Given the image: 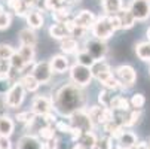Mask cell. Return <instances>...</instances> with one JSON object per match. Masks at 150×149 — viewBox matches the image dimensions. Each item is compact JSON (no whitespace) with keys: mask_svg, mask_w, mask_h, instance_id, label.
<instances>
[{"mask_svg":"<svg viewBox=\"0 0 150 149\" xmlns=\"http://www.w3.org/2000/svg\"><path fill=\"white\" fill-rule=\"evenodd\" d=\"M54 109L61 116L69 118L71 113L83 109L85 106V96L82 88L76 87L74 83H67L54 94L52 97Z\"/></svg>","mask_w":150,"mask_h":149,"instance_id":"1","label":"cell"},{"mask_svg":"<svg viewBox=\"0 0 150 149\" xmlns=\"http://www.w3.org/2000/svg\"><path fill=\"white\" fill-rule=\"evenodd\" d=\"M113 75H115V78L119 82V88H122V90H128V88L134 87V83L137 81V72L129 64H120V66H117L113 70Z\"/></svg>","mask_w":150,"mask_h":149,"instance_id":"2","label":"cell"},{"mask_svg":"<svg viewBox=\"0 0 150 149\" xmlns=\"http://www.w3.org/2000/svg\"><path fill=\"white\" fill-rule=\"evenodd\" d=\"M91 33L95 39H100V40H107L110 39L115 33V29L110 23V18L109 15H103L100 18L95 19V23L92 24L91 27Z\"/></svg>","mask_w":150,"mask_h":149,"instance_id":"3","label":"cell"},{"mask_svg":"<svg viewBox=\"0 0 150 149\" xmlns=\"http://www.w3.org/2000/svg\"><path fill=\"white\" fill-rule=\"evenodd\" d=\"M70 79L71 82L79 88H83V87H88L92 81V72H91V67H86V66H82V64H76L71 66L70 69Z\"/></svg>","mask_w":150,"mask_h":149,"instance_id":"4","label":"cell"},{"mask_svg":"<svg viewBox=\"0 0 150 149\" xmlns=\"http://www.w3.org/2000/svg\"><path fill=\"white\" fill-rule=\"evenodd\" d=\"M25 97V90L19 82H13L11 85V88L6 91L5 96V106H8L9 109H16L19 108L24 101Z\"/></svg>","mask_w":150,"mask_h":149,"instance_id":"5","label":"cell"},{"mask_svg":"<svg viewBox=\"0 0 150 149\" xmlns=\"http://www.w3.org/2000/svg\"><path fill=\"white\" fill-rule=\"evenodd\" d=\"M69 121H70V124H71L73 128H77V130H80L82 133L92 131V128L95 127V125L92 124V121H91L88 112L85 111V109H80V111L71 113V115L69 116Z\"/></svg>","mask_w":150,"mask_h":149,"instance_id":"6","label":"cell"},{"mask_svg":"<svg viewBox=\"0 0 150 149\" xmlns=\"http://www.w3.org/2000/svg\"><path fill=\"white\" fill-rule=\"evenodd\" d=\"M88 115L94 125H103L115 118V111L110 108H104V106H92L88 111Z\"/></svg>","mask_w":150,"mask_h":149,"instance_id":"7","label":"cell"},{"mask_svg":"<svg viewBox=\"0 0 150 149\" xmlns=\"http://www.w3.org/2000/svg\"><path fill=\"white\" fill-rule=\"evenodd\" d=\"M129 12L135 18V21H146L150 18V2L149 0H131Z\"/></svg>","mask_w":150,"mask_h":149,"instance_id":"8","label":"cell"},{"mask_svg":"<svg viewBox=\"0 0 150 149\" xmlns=\"http://www.w3.org/2000/svg\"><path fill=\"white\" fill-rule=\"evenodd\" d=\"M85 51H86L94 60H104L107 54V45L104 40L100 39H91L85 43Z\"/></svg>","mask_w":150,"mask_h":149,"instance_id":"9","label":"cell"},{"mask_svg":"<svg viewBox=\"0 0 150 149\" xmlns=\"http://www.w3.org/2000/svg\"><path fill=\"white\" fill-rule=\"evenodd\" d=\"M54 109V103H52V98L51 97H46V96H37L33 98V103H31V112L34 115H46V113H51Z\"/></svg>","mask_w":150,"mask_h":149,"instance_id":"10","label":"cell"},{"mask_svg":"<svg viewBox=\"0 0 150 149\" xmlns=\"http://www.w3.org/2000/svg\"><path fill=\"white\" fill-rule=\"evenodd\" d=\"M31 75L37 79V82L40 85L43 83H48L52 78V70H51V66H49V61H39L33 66L31 69Z\"/></svg>","mask_w":150,"mask_h":149,"instance_id":"11","label":"cell"},{"mask_svg":"<svg viewBox=\"0 0 150 149\" xmlns=\"http://www.w3.org/2000/svg\"><path fill=\"white\" fill-rule=\"evenodd\" d=\"M91 72H92V76L100 83H103L107 78H110L113 75V72H112V69L109 66V63H107L105 60H95L94 64L91 66Z\"/></svg>","mask_w":150,"mask_h":149,"instance_id":"12","label":"cell"},{"mask_svg":"<svg viewBox=\"0 0 150 149\" xmlns=\"http://www.w3.org/2000/svg\"><path fill=\"white\" fill-rule=\"evenodd\" d=\"M95 19H97V16L91 11H82L73 18L76 27H79L82 30H89L92 27V24L95 23Z\"/></svg>","mask_w":150,"mask_h":149,"instance_id":"13","label":"cell"},{"mask_svg":"<svg viewBox=\"0 0 150 149\" xmlns=\"http://www.w3.org/2000/svg\"><path fill=\"white\" fill-rule=\"evenodd\" d=\"M16 149H43V143L40 142L37 136L25 134L23 137H19L16 143Z\"/></svg>","mask_w":150,"mask_h":149,"instance_id":"14","label":"cell"},{"mask_svg":"<svg viewBox=\"0 0 150 149\" xmlns=\"http://www.w3.org/2000/svg\"><path fill=\"white\" fill-rule=\"evenodd\" d=\"M49 66H51V70L52 73H66L69 69H70V63H69V58L66 55H54L49 61Z\"/></svg>","mask_w":150,"mask_h":149,"instance_id":"15","label":"cell"},{"mask_svg":"<svg viewBox=\"0 0 150 149\" xmlns=\"http://www.w3.org/2000/svg\"><path fill=\"white\" fill-rule=\"evenodd\" d=\"M116 142H117V148H134L137 145V136L134 131H129V130H122L119 133V136L116 137Z\"/></svg>","mask_w":150,"mask_h":149,"instance_id":"16","label":"cell"},{"mask_svg":"<svg viewBox=\"0 0 150 149\" xmlns=\"http://www.w3.org/2000/svg\"><path fill=\"white\" fill-rule=\"evenodd\" d=\"M97 143V136L92 131L82 133V136L76 140L73 149H92Z\"/></svg>","mask_w":150,"mask_h":149,"instance_id":"17","label":"cell"},{"mask_svg":"<svg viewBox=\"0 0 150 149\" xmlns=\"http://www.w3.org/2000/svg\"><path fill=\"white\" fill-rule=\"evenodd\" d=\"M25 19H27V24L30 29L36 30V29H40L43 27V23H45V18H43V14L37 9H30L25 15Z\"/></svg>","mask_w":150,"mask_h":149,"instance_id":"18","label":"cell"},{"mask_svg":"<svg viewBox=\"0 0 150 149\" xmlns=\"http://www.w3.org/2000/svg\"><path fill=\"white\" fill-rule=\"evenodd\" d=\"M18 82L24 87L25 91L28 93H36L40 87V83L37 82V79L31 75V73H24V75H21V78L18 79Z\"/></svg>","mask_w":150,"mask_h":149,"instance_id":"19","label":"cell"},{"mask_svg":"<svg viewBox=\"0 0 150 149\" xmlns=\"http://www.w3.org/2000/svg\"><path fill=\"white\" fill-rule=\"evenodd\" d=\"M117 16H119V21H120V29L122 30H128V29H131V27H134V24L137 23L135 21V18L132 16V14L129 12V9H120L117 14H116Z\"/></svg>","mask_w":150,"mask_h":149,"instance_id":"20","label":"cell"},{"mask_svg":"<svg viewBox=\"0 0 150 149\" xmlns=\"http://www.w3.org/2000/svg\"><path fill=\"white\" fill-rule=\"evenodd\" d=\"M18 39H19V43H21V45H31V46H36L37 34L34 33L33 29L27 27V29H23V30L19 31Z\"/></svg>","mask_w":150,"mask_h":149,"instance_id":"21","label":"cell"},{"mask_svg":"<svg viewBox=\"0 0 150 149\" xmlns=\"http://www.w3.org/2000/svg\"><path fill=\"white\" fill-rule=\"evenodd\" d=\"M15 130V122L8 115H0V136L9 137Z\"/></svg>","mask_w":150,"mask_h":149,"instance_id":"22","label":"cell"},{"mask_svg":"<svg viewBox=\"0 0 150 149\" xmlns=\"http://www.w3.org/2000/svg\"><path fill=\"white\" fill-rule=\"evenodd\" d=\"M129 108H131L129 100L123 96H115L110 103V109H113L115 112H128Z\"/></svg>","mask_w":150,"mask_h":149,"instance_id":"23","label":"cell"},{"mask_svg":"<svg viewBox=\"0 0 150 149\" xmlns=\"http://www.w3.org/2000/svg\"><path fill=\"white\" fill-rule=\"evenodd\" d=\"M122 8H123L122 0H103L104 15H116Z\"/></svg>","mask_w":150,"mask_h":149,"instance_id":"24","label":"cell"},{"mask_svg":"<svg viewBox=\"0 0 150 149\" xmlns=\"http://www.w3.org/2000/svg\"><path fill=\"white\" fill-rule=\"evenodd\" d=\"M49 36L52 39H58V40H62V39H66L69 37V31L66 29V26H64V23H55L49 27Z\"/></svg>","mask_w":150,"mask_h":149,"instance_id":"25","label":"cell"},{"mask_svg":"<svg viewBox=\"0 0 150 149\" xmlns=\"http://www.w3.org/2000/svg\"><path fill=\"white\" fill-rule=\"evenodd\" d=\"M8 8L19 16H25L30 8L24 3V0H8Z\"/></svg>","mask_w":150,"mask_h":149,"instance_id":"26","label":"cell"},{"mask_svg":"<svg viewBox=\"0 0 150 149\" xmlns=\"http://www.w3.org/2000/svg\"><path fill=\"white\" fill-rule=\"evenodd\" d=\"M16 52L21 55V58L24 60L25 64H31V63L34 61L36 49H34V46H31V45H21L19 49H18Z\"/></svg>","mask_w":150,"mask_h":149,"instance_id":"27","label":"cell"},{"mask_svg":"<svg viewBox=\"0 0 150 149\" xmlns=\"http://www.w3.org/2000/svg\"><path fill=\"white\" fill-rule=\"evenodd\" d=\"M77 48H79V43L74 37H66L61 40V51L64 54H76L77 52Z\"/></svg>","mask_w":150,"mask_h":149,"instance_id":"28","label":"cell"},{"mask_svg":"<svg viewBox=\"0 0 150 149\" xmlns=\"http://www.w3.org/2000/svg\"><path fill=\"white\" fill-rule=\"evenodd\" d=\"M135 54L141 61H150V42H140L135 45Z\"/></svg>","mask_w":150,"mask_h":149,"instance_id":"29","label":"cell"},{"mask_svg":"<svg viewBox=\"0 0 150 149\" xmlns=\"http://www.w3.org/2000/svg\"><path fill=\"white\" fill-rule=\"evenodd\" d=\"M52 18L55 23H66L67 19H70V11L66 6H61L57 9H52Z\"/></svg>","mask_w":150,"mask_h":149,"instance_id":"30","label":"cell"},{"mask_svg":"<svg viewBox=\"0 0 150 149\" xmlns=\"http://www.w3.org/2000/svg\"><path fill=\"white\" fill-rule=\"evenodd\" d=\"M113 97H115V94H113L112 90L104 88V90L100 91V94H98V101H100L101 106H104V108H110V103H112Z\"/></svg>","mask_w":150,"mask_h":149,"instance_id":"31","label":"cell"},{"mask_svg":"<svg viewBox=\"0 0 150 149\" xmlns=\"http://www.w3.org/2000/svg\"><path fill=\"white\" fill-rule=\"evenodd\" d=\"M55 127L54 125H43L40 127V128L37 130V134L42 140H49V139H54L55 137Z\"/></svg>","mask_w":150,"mask_h":149,"instance_id":"32","label":"cell"},{"mask_svg":"<svg viewBox=\"0 0 150 149\" xmlns=\"http://www.w3.org/2000/svg\"><path fill=\"white\" fill-rule=\"evenodd\" d=\"M76 60H77V64H82V66H86V67H91L92 64H94V58L85 51V49H82V51H79L77 52V55H76Z\"/></svg>","mask_w":150,"mask_h":149,"instance_id":"33","label":"cell"},{"mask_svg":"<svg viewBox=\"0 0 150 149\" xmlns=\"http://www.w3.org/2000/svg\"><path fill=\"white\" fill-rule=\"evenodd\" d=\"M129 104H131V108H134V109H143V106L146 104V97L143 94H140V93H135L131 97Z\"/></svg>","mask_w":150,"mask_h":149,"instance_id":"34","label":"cell"},{"mask_svg":"<svg viewBox=\"0 0 150 149\" xmlns=\"http://www.w3.org/2000/svg\"><path fill=\"white\" fill-rule=\"evenodd\" d=\"M54 127H55V130L57 131H59V133H70V130H71V124H70V121L67 119H57L55 121V124H54Z\"/></svg>","mask_w":150,"mask_h":149,"instance_id":"35","label":"cell"},{"mask_svg":"<svg viewBox=\"0 0 150 149\" xmlns=\"http://www.w3.org/2000/svg\"><path fill=\"white\" fill-rule=\"evenodd\" d=\"M15 118H16L19 122H24V124L30 125V124L33 122V119L36 118V115H34L31 111H25V112H18Z\"/></svg>","mask_w":150,"mask_h":149,"instance_id":"36","label":"cell"},{"mask_svg":"<svg viewBox=\"0 0 150 149\" xmlns=\"http://www.w3.org/2000/svg\"><path fill=\"white\" fill-rule=\"evenodd\" d=\"M13 54H15V49H13L11 45H6V43H2V45H0V58L9 60Z\"/></svg>","mask_w":150,"mask_h":149,"instance_id":"37","label":"cell"},{"mask_svg":"<svg viewBox=\"0 0 150 149\" xmlns=\"http://www.w3.org/2000/svg\"><path fill=\"white\" fill-rule=\"evenodd\" d=\"M12 23V16L8 12H2L0 14V30H6Z\"/></svg>","mask_w":150,"mask_h":149,"instance_id":"38","label":"cell"},{"mask_svg":"<svg viewBox=\"0 0 150 149\" xmlns=\"http://www.w3.org/2000/svg\"><path fill=\"white\" fill-rule=\"evenodd\" d=\"M11 70V64H9V60H3V58H0V78H3V76H8Z\"/></svg>","mask_w":150,"mask_h":149,"instance_id":"39","label":"cell"},{"mask_svg":"<svg viewBox=\"0 0 150 149\" xmlns=\"http://www.w3.org/2000/svg\"><path fill=\"white\" fill-rule=\"evenodd\" d=\"M0 149H12V143H11L9 137L0 136Z\"/></svg>","mask_w":150,"mask_h":149,"instance_id":"40","label":"cell"},{"mask_svg":"<svg viewBox=\"0 0 150 149\" xmlns=\"http://www.w3.org/2000/svg\"><path fill=\"white\" fill-rule=\"evenodd\" d=\"M132 149H150V148H149L147 142H140V143L137 142V145H135Z\"/></svg>","mask_w":150,"mask_h":149,"instance_id":"41","label":"cell"},{"mask_svg":"<svg viewBox=\"0 0 150 149\" xmlns=\"http://www.w3.org/2000/svg\"><path fill=\"white\" fill-rule=\"evenodd\" d=\"M24 3H25L28 8H31V6H34V5L37 3V0H24Z\"/></svg>","mask_w":150,"mask_h":149,"instance_id":"42","label":"cell"},{"mask_svg":"<svg viewBox=\"0 0 150 149\" xmlns=\"http://www.w3.org/2000/svg\"><path fill=\"white\" fill-rule=\"evenodd\" d=\"M147 42H150V27L147 29Z\"/></svg>","mask_w":150,"mask_h":149,"instance_id":"43","label":"cell"},{"mask_svg":"<svg viewBox=\"0 0 150 149\" xmlns=\"http://www.w3.org/2000/svg\"><path fill=\"white\" fill-rule=\"evenodd\" d=\"M2 12H5V9H3V6H2V5H0V14H2Z\"/></svg>","mask_w":150,"mask_h":149,"instance_id":"44","label":"cell"},{"mask_svg":"<svg viewBox=\"0 0 150 149\" xmlns=\"http://www.w3.org/2000/svg\"><path fill=\"white\" fill-rule=\"evenodd\" d=\"M117 149H131V148H117Z\"/></svg>","mask_w":150,"mask_h":149,"instance_id":"45","label":"cell"},{"mask_svg":"<svg viewBox=\"0 0 150 149\" xmlns=\"http://www.w3.org/2000/svg\"><path fill=\"white\" fill-rule=\"evenodd\" d=\"M147 145H149V148H150V139H149V142H147Z\"/></svg>","mask_w":150,"mask_h":149,"instance_id":"46","label":"cell"},{"mask_svg":"<svg viewBox=\"0 0 150 149\" xmlns=\"http://www.w3.org/2000/svg\"><path fill=\"white\" fill-rule=\"evenodd\" d=\"M149 2H150V0H149Z\"/></svg>","mask_w":150,"mask_h":149,"instance_id":"47","label":"cell"}]
</instances>
